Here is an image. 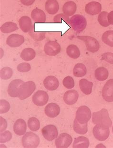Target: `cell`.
<instances>
[{
  "mask_svg": "<svg viewBox=\"0 0 113 148\" xmlns=\"http://www.w3.org/2000/svg\"><path fill=\"white\" fill-rule=\"evenodd\" d=\"M0 74H1V78L2 79H9L12 77V69L9 67H3L1 70Z\"/></svg>",
  "mask_w": 113,
  "mask_h": 148,
  "instance_id": "d590c367",
  "label": "cell"
},
{
  "mask_svg": "<svg viewBox=\"0 0 113 148\" xmlns=\"http://www.w3.org/2000/svg\"><path fill=\"white\" fill-rule=\"evenodd\" d=\"M42 133L44 137L48 141L53 140L58 136V130L56 127L53 125H47L42 128Z\"/></svg>",
  "mask_w": 113,
  "mask_h": 148,
  "instance_id": "9c48e42d",
  "label": "cell"
},
{
  "mask_svg": "<svg viewBox=\"0 0 113 148\" xmlns=\"http://www.w3.org/2000/svg\"><path fill=\"white\" fill-rule=\"evenodd\" d=\"M29 34L36 41H41L45 38V32L42 31L36 30L35 24L32 25L31 29L29 32Z\"/></svg>",
  "mask_w": 113,
  "mask_h": 148,
  "instance_id": "603a6c76",
  "label": "cell"
},
{
  "mask_svg": "<svg viewBox=\"0 0 113 148\" xmlns=\"http://www.w3.org/2000/svg\"><path fill=\"white\" fill-rule=\"evenodd\" d=\"M108 13L107 12L104 11V12H100L99 15H98V23L103 27H106L110 25L109 23L108 22Z\"/></svg>",
  "mask_w": 113,
  "mask_h": 148,
  "instance_id": "e575fe53",
  "label": "cell"
},
{
  "mask_svg": "<svg viewBox=\"0 0 113 148\" xmlns=\"http://www.w3.org/2000/svg\"><path fill=\"white\" fill-rule=\"evenodd\" d=\"M19 24L21 29L25 33L29 32L32 27L31 19L27 16H23L19 19Z\"/></svg>",
  "mask_w": 113,
  "mask_h": 148,
  "instance_id": "7402d4cb",
  "label": "cell"
},
{
  "mask_svg": "<svg viewBox=\"0 0 113 148\" xmlns=\"http://www.w3.org/2000/svg\"><path fill=\"white\" fill-rule=\"evenodd\" d=\"M22 4L26 6L31 5L34 3L35 0H20Z\"/></svg>",
  "mask_w": 113,
  "mask_h": 148,
  "instance_id": "ee69618b",
  "label": "cell"
},
{
  "mask_svg": "<svg viewBox=\"0 0 113 148\" xmlns=\"http://www.w3.org/2000/svg\"><path fill=\"white\" fill-rule=\"evenodd\" d=\"M17 69L19 72L25 73L29 71L31 69V67L30 64L27 63H22L18 64Z\"/></svg>",
  "mask_w": 113,
  "mask_h": 148,
  "instance_id": "60d3db41",
  "label": "cell"
},
{
  "mask_svg": "<svg viewBox=\"0 0 113 148\" xmlns=\"http://www.w3.org/2000/svg\"><path fill=\"white\" fill-rule=\"evenodd\" d=\"M45 8L48 14L53 15L58 12L59 5L57 0H47L45 3Z\"/></svg>",
  "mask_w": 113,
  "mask_h": 148,
  "instance_id": "44dd1931",
  "label": "cell"
},
{
  "mask_svg": "<svg viewBox=\"0 0 113 148\" xmlns=\"http://www.w3.org/2000/svg\"><path fill=\"white\" fill-rule=\"evenodd\" d=\"M102 97L106 101L113 102V79L108 80L105 84L103 88Z\"/></svg>",
  "mask_w": 113,
  "mask_h": 148,
  "instance_id": "8fae6325",
  "label": "cell"
},
{
  "mask_svg": "<svg viewBox=\"0 0 113 148\" xmlns=\"http://www.w3.org/2000/svg\"><path fill=\"white\" fill-rule=\"evenodd\" d=\"M73 138L67 133H62L55 141L56 147L58 148H68L72 143Z\"/></svg>",
  "mask_w": 113,
  "mask_h": 148,
  "instance_id": "30bf717a",
  "label": "cell"
},
{
  "mask_svg": "<svg viewBox=\"0 0 113 148\" xmlns=\"http://www.w3.org/2000/svg\"><path fill=\"white\" fill-rule=\"evenodd\" d=\"M87 72L86 67L84 64L81 63L77 64L73 69V74L76 77H81L86 75Z\"/></svg>",
  "mask_w": 113,
  "mask_h": 148,
  "instance_id": "f546056e",
  "label": "cell"
},
{
  "mask_svg": "<svg viewBox=\"0 0 113 148\" xmlns=\"http://www.w3.org/2000/svg\"><path fill=\"white\" fill-rule=\"evenodd\" d=\"M44 51L47 55L55 56L60 52L61 47L57 42L50 41L47 42L45 45Z\"/></svg>",
  "mask_w": 113,
  "mask_h": 148,
  "instance_id": "ba28073f",
  "label": "cell"
},
{
  "mask_svg": "<svg viewBox=\"0 0 113 148\" xmlns=\"http://www.w3.org/2000/svg\"><path fill=\"white\" fill-rule=\"evenodd\" d=\"M63 85L68 89H71L75 86V81L71 77H66L64 79L63 81Z\"/></svg>",
  "mask_w": 113,
  "mask_h": 148,
  "instance_id": "74e56055",
  "label": "cell"
},
{
  "mask_svg": "<svg viewBox=\"0 0 113 148\" xmlns=\"http://www.w3.org/2000/svg\"><path fill=\"white\" fill-rule=\"evenodd\" d=\"M66 53L70 58L77 59L80 55L79 48L76 45H70L66 48Z\"/></svg>",
  "mask_w": 113,
  "mask_h": 148,
  "instance_id": "4dcf8cb0",
  "label": "cell"
},
{
  "mask_svg": "<svg viewBox=\"0 0 113 148\" xmlns=\"http://www.w3.org/2000/svg\"><path fill=\"white\" fill-rule=\"evenodd\" d=\"M0 135V142L1 143H4L10 141L12 138V134L9 131H5L3 133H1Z\"/></svg>",
  "mask_w": 113,
  "mask_h": 148,
  "instance_id": "ab89813d",
  "label": "cell"
},
{
  "mask_svg": "<svg viewBox=\"0 0 113 148\" xmlns=\"http://www.w3.org/2000/svg\"><path fill=\"white\" fill-rule=\"evenodd\" d=\"M95 75L97 80L104 81L108 78L109 73L107 69L104 67H100L95 70Z\"/></svg>",
  "mask_w": 113,
  "mask_h": 148,
  "instance_id": "4316f807",
  "label": "cell"
},
{
  "mask_svg": "<svg viewBox=\"0 0 113 148\" xmlns=\"http://www.w3.org/2000/svg\"><path fill=\"white\" fill-rule=\"evenodd\" d=\"M70 19L67 15L64 14H60L55 16L53 18V22L55 23H61L62 22H64L67 24L69 23Z\"/></svg>",
  "mask_w": 113,
  "mask_h": 148,
  "instance_id": "8d00e7d4",
  "label": "cell"
},
{
  "mask_svg": "<svg viewBox=\"0 0 113 148\" xmlns=\"http://www.w3.org/2000/svg\"><path fill=\"white\" fill-rule=\"evenodd\" d=\"M77 38L84 42L87 50L90 52H97L99 50V43L94 37L90 36H79Z\"/></svg>",
  "mask_w": 113,
  "mask_h": 148,
  "instance_id": "5b68a950",
  "label": "cell"
},
{
  "mask_svg": "<svg viewBox=\"0 0 113 148\" xmlns=\"http://www.w3.org/2000/svg\"><path fill=\"white\" fill-rule=\"evenodd\" d=\"M79 94L75 90H68L65 93L64 96V100L66 104L72 105L75 104L77 101Z\"/></svg>",
  "mask_w": 113,
  "mask_h": 148,
  "instance_id": "2e32d148",
  "label": "cell"
},
{
  "mask_svg": "<svg viewBox=\"0 0 113 148\" xmlns=\"http://www.w3.org/2000/svg\"><path fill=\"white\" fill-rule=\"evenodd\" d=\"M18 29V27L16 23L12 22H6L3 24L1 27V32L5 34H9L14 32Z\"/></svg>",
  "mask_w": 113,
  "mask_h": 148,
  "instance_id": "f1b7e54d",
  "label": "cell"
},
{
  "mask_svg": "<svg viewBox=\"0 0 113 148\" xmlns=\"http://www.w3.org/2000/svg\"></svg>",
  "mask_w": 113,
  "mask_h": 148,
  "instance_id": "bcb514c9",
  "label": "cell"
},
{
  "mask_svg": "<svg viewBox=\"0 0 113 148\" xmlns=\"http://www.w3.org/2000/svg\"><path fill=\"white\" fill-rule=\"evenodd\" d=\"M93 83L83 78L79 81V86L81 90L86 95H89L92 93Z\"/></svg>",
  "mask_w": 113,
  "mask_h": 148,
  "instance_id": "d4e9b609",
  "label": "cell"
},
{
  "mask_svg": "<svg viewBox=\"0 0 113 148\" xmlns=\"http://www.w3.org/2000/svg\"><path fill=\"white\" fill-rule=\"evenodd\" d=\"M36 52L31 48H26L23 49L21 53V58L26 61H31L36 57Z\"/></svg>",
  "mask_w": 113,
  "mask_h": 148,
  "instance_id": "83f0119b",
  "label": "cell"
},
{
  "mask_svg": "<svg viewBox=\"0 0 113 148\" xmlns=\"http://www.w3.org/2000/svg\"><path fill=\"white\" fill-rule=\"evenodd\" d=\"M31 17L34 22L38 23H45L47 20V17L45 12L38 8L34 9L32 11Z\"/></svg>",
  "mask_w": 113,
  "mask_h": 148,
  "instance_id": "ffe728a7",
  "label": "cell"
},
{
  "mask_svg": "<svg viewBox=\"0 0 113 148\" xmlns=\"http://www.w3.org/2000/svg\"><path fill=\"white\" fill-rule=\"evenodd\" d=\"M76 9L77 6L74 1H67L63 5V12L68 16H71L74 15L76 12Z\"/></svg>",
  "mask_w": 113,
  "mask_h": 148,
  "instance_id": "cb8c5ba5",
  "label": "cell"
},
{
  "mask_svg": "<svg viewBox=\"0 0 113 148\" xmlns=\"http://www.w3.org/2000/svg\"><path fill=\"white\" fill-rule=\"evenodd\" d=\"M102 10L101 4L97 1H91L86 4L85 11L87 14L91 15H97L99 14Z\"/></svg>",
  "mask_w": 113,
  "mask_h": 148,
  "instance_id": "9a60e30c",
  "label": "cell"
},
{
  "mask_svg": "<svg viewBox=\"0 0 113 148\" xmlns=\"http://www.w3.org/2000/svg\"><path fill=\"white\" fill-rule=\"evenodd\" d=\"M24 82L21 79H15L12 80L9 85L8 93L11 97H18L19 89L21 85Z\"/></svg>",
  "mask_w": 113,
  "mask_h": 148,
  "instance_id": "5bb4252c",
  "label": "cell"
},
{
  "mask_svg": "<svg viewBox=\"0 0 113 148\" xmlns=\"http://www.w3.org/2000/svg\"><path fill=\"white\" fill-rule=\"evenodd\" d=\"M103 42L109 47H113V31H107L103 34Z\"/></svg>",
  "mask_w": 113,
  "mask_h": 148,
  "instance_id": "d6a6232c",
  "label": "cell"
},
{
  "mask_svg": "<svg viewBox=\"0 0 113 148\" xmlns=\"http://www.w3.org/2000/svg\"><path fill=\"white\" fill-rule=\"evenodd\" d=\"M39 143V137L32 132H26L22 138V144L24 148H36Z\"/></svg>",
  "mask_w": 113,
  "mask_h": 148,
  "instance_id": "277c9868",
  "label": "cell"
},
{
  "mask_svg": "<svg viewBox=\"0 0 113 148\" xmlns=\"http://www.w3.org/2000/svg\"><path fill=\"white\" fill-rule=\"evenodd\" d=\"M45 113L49 118H54L60 114V107L56 103H49L45 107Z\"/></svg>",
  "mask_w": 113,
  "mask_h": 148,
  "instance_id": "e0dca14e",
  "label": "cell"
},
{
  "mask_svg": "<svg viewBox=\"0 0 113 148\" xmlns=\"http://www.w3.org/2000/svg\"><path fill=\"white\" fill-rule=\"evenodd\" d=\"M69 23L75 31L81 32L86 29L87 21L83 15L75 14L70 19Z\"/></svg>",
  "mask_w": 113,
  "mask_h": 148,
  "instance_id": "3957f363",
  "label": "cell"
},
{
  "mask_svg": "<svg viewBox=\"0 0 113 148\" xmlns=\"http://www.w3.org/2000/svg\"><path fill=\"white\" fill-rule=\"evenodd\" d=\"M89 146V140L87 138L80 136L75 138L73 147L74 148H87Z\"/></svg>",
  "mask_w": 113,
  "mask_h": 148,
  "instance_id": "484cf974",
  "label": "cell"
},
{
  "mask_svg": "<svg viewBox=\"0 0 113 148\" xmlns=\"http://www.w3.org/2000/svg\"><path fill=\"white\" fill-rule=\"evenodd\" d=\"M25 42L23 36L18 34H12L9 36L6 40L7 45L11 47H18Z\"/></svg>",
  "mask_w": 113,
  "mask_h": 148,
  "instance_id": "4fadbf2b",
  "label": "cell"
},
{
  "mask_svg": "<svg viewBox=\"0 0 113 148\" xmlns=\"http://www.w3.org/2000/svg\"><path fill=\"white\" fill-rule=\"evenodd\" d=\"M28 126L30 130L36 132L39 130L40 123L37 119L35 117H32L28 121Z\"/></svg>",
  "mask_w": 113,
  "mask_h": 148,
  "instance_id": "836d02e7",
  "label": "cell"
},
{
  "mask_svg": "<svg viewBox=\"0 0 113 148\" xmlns=\"http://www.w3.org/2000/svg\"><path fill=\"white\" fill-rule=\"evenodd\" d=\"M91 117L90 108L86 106H82L78 108L75 119L81 124L87 123Z\"/></svg>",
  "mask_w": 113,
  "mask_h": 148,
  "instance_id": "8992f818",
  "label": "cell"
},
{
  "mask_svg": "<svg viewBox=\"0 0 113 148\" xmlns=\"http://www.w3.org/2000/svg\"><path fill=\"white\" fill-rule=\"evenodd\" d=\"M74 130L76 133L79 134H85L88 131L87 123L81 124L75 119L74 122Z\"/></svg>",
  "mask_w": 113,
  "mask_h": 148,
  "instance_id": "1f68e13d",
  "label": "cell"
},
{
  "mask_svg": "<svg viewBox=\"0 0 113 148\" xmlns=\"http://www.w3.org/2000/svg\"><path fill=\"white\" fill-rule=\"evenodd\" d=\"M36 84L33 81L24 82L21 85L18 92V97L21 100H23L29 97L36 90Z\"/></svg>",
  "mask_w": 113,
  "mask_h": 148,
  "instance_id": "7a4b0ae2",
  "label": "cell"
},
{
  "mask_svg": "<svg viewBox=\"0 0 113 148\" xmlns=\"http://www.w3.org/2000/svg\"><path fill=\"white\" fill-rule=\"evenodd\" d=\"M26 122L23 119H18L15 121L14 125V133L17 135L21 136L25 134L26 131Z\"/></svg>",
  "mask_w": 113,
  "mask_h": 148,
  "instance_id": "d6986e66",
  "label": "cell"
},
{
  "mask_svg": "<svg viewBox=\"0 0 113 148\" xmlns=\"http://www.w3.org/2000/svg\"><path fill=\"white\" fill-rule=\"evenodd\" d=\"M93 133L96 139L99 141H105L110 134L109 127L97 124L93 128Z\"/></svg>",
  "mask_w": 113,
  "mask_h": 148,
  "instance_id": "52a82bcc",
  "label": "cell"
},
{
  "mask_svg": "<svg viewBox=\"0 0 113 148\" xmlns=\"http://www.w3.org/2000/svg\"><path fill=\"white\" fill-rule=\"evenodd\" d=\"M44 86L48 90H55L58 88L59 83L58 80L53 76H48L44 81Z\"/></svg>",
  "mask_w": 113,
  "mask_h": 148,
  "instance_id": "ac0fdd59",
  "label": "cell"
},
{
  "mask_svg": "<svg viewBox=\"0 0 113 148\" xmlns=\"http://www.w3.org/2000/svg\"><path fill=\"white\" fill-rule=\"evenodd\" d=\"M92 121L95 124H98L108 127L112 126V121L109 117L108 110L105 108H103L98 112L93 113Z\"/></svg>",
  "mask_w": 113,
  "mask_h": 148,
  "instance_id": "6da1fadb",
  "label": "cell"
},
{
  "mask_svg": "<svg viewBox=\"0 0 113 148\" xmlns=\"http://www.w3.org/2000/svg\"><path fill=\"white\" fill-rule=\"evenodd\" d=\"M10 108V105L6 100L1 99L0 100V113L1 114L8 112Z\"/></svg>",
  "mask_w": 113,
  "mask_h": 148,
  "instance_id": "f35d334b",
  "label": "cell"
},
{
  "mask_svg": "<svg viewBox=\"0 0 113 148\" xmlns=\"http://www.w3.org/2000/svg\"><path fill=\"white\" fill-rule=\"evenodd\" d=\"M49 96L47 92L43 90H38L33 97V102L38 106H44L47 103Z\"/></svg>",
  "mask_w": 113,
  "mask_h": 148,
  "instance_id": "7c38bea8",
  "label": "cell"
},
{
  "mask_svg": "<svg viewBox=\"0 0 113 148\" xmlns=\"http://www.w3.org/2000/svg\"><path fill=\"white\" fill-rule=\"evenodd\" d=\"M102 60L106 62L113 64V53L111 52H107L102 55Z\"/></svg>",
  "mask_w": 113,
  "mask_h": 148,
  "instance_id": "b9f144b4",
  "label": "cell"
},
{
  "mask_svg": "<svg viewBox=\"0 0 113 148\" xmlns=\"http://www.w3.org/2000/svg\"><path fill=\"white\" fill-rule=\"evenodd\" d=\"M108 20L110 25H113V11H111L108 14Z\"/></svg>",
  "mask_w": 113,
  "mask_h": 148,
  "instance_id": "f6af8a7d",
  "label": "cell"
},
{
  "mask_svg": "<svg viewBox=\"0 0 113 148\" xmlns=\"http://www.w3.org/2000/svg\"><path fill=\"white\" fill-rule=\"evenodd\" d=\"M7 128V122L1 116V132L4 131Z\"/></svg>",
  "mask_w": 113,
  "mask_h": 148,
  "instance_id": "7bdbcfd3",
  "label": "cell"
}]
</instances>
